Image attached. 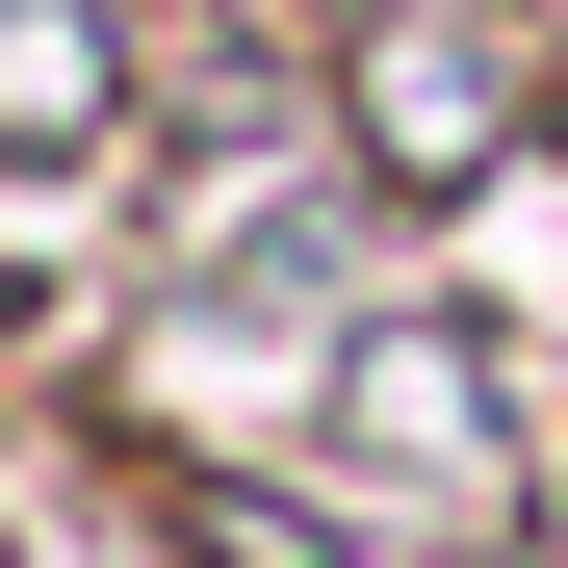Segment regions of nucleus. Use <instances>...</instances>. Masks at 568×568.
Wrapping results in <instances>:
<instances>
[{
	"instance_id": "3",
	"label": "nucleus",
	"mask_w": 568,
	"mask_h": 568,
	"mask_svg": "<svg viewBox=\"0 0 568 568\" xmlns=\"http://www.w3.org/2000/svg\"><path fill=\"white\" fill-rule=\"evenodd\" d=\"M311 568H336V542H311Z\"/></svg>"
},
{
	"instance_id": "2",
	"label": "nucleus",
	"mask_w": 568,
	"mask_h": 568,
	"mask_svg": "<svg viewBox=\"0 0 568 568\" xmlns=\"http://www.w3.org/2000/svg\"><path fill=\"white\" fill-rule=\"evenodd\" d=\"M104 104H130L104 0H0V155H104Z\"/></svg>"
},
{
	"instance_id": "1",
	"label": "nucleus",
	"mask_w": 568,
	"mask_h": 568,
	"mask_svg": "<svg viewBox=\"0 0 568 568\" xmlns=\"http://www.w3.org/2000/svg\"><path fill=\"white\" fill-rule=\"evenodd\" d=\"M336 439L388 465V517H491V465H517V388H491V336L465 311H388L336 362Z\"/></svg>"
}]
</instances>
